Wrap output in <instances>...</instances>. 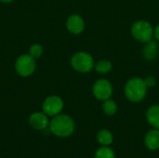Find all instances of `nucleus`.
Returning a JSON list of instances; mask_svg holds the SVG:
<instances>
[{
	"mask_svg": "<svg viewBox=\"0 0 159 158\" xmlns=\"http://www.w3.org/2000/svg\"><path fill=\"white\" fill-rule=\"evenodd\" d=\"M49 131L57 137L67 138L75 131V122L73 118L67 115H55L48 125Z\"/></svg>",
	"mask_w": 159,
	"mask_h": 158,
	"instance_id": "obj_1",
	"label": "nucleus"
},
{
	"mask_svg": "<svg viewBox=\"0 0 159 158\" xmlns=\"http://www.w3.org/2000/svg\"><path fill=\"white\" fill-rule=\"evenodd\" d=\"M147 93V86L143 79L135 77L128 81L125 87V95L131 102H142Z\"/></svg>",
	"mask_w": 159,
	"mask_h": 158,
	"instance_id": "obj_2",
	"label": "nucleus"
},
{
	"mask_svg": "<svg viewBox=\"0 0 159 158\" xmlns=\"http://www.w3.org/2000/svg\"><path fill=\"white\" fill-rule=\"evenodd\" d=\"M154 28L146 20H138L131 26V34L133 37L143 43H147L152 40L154 36Z\"/></svg>",
	"mask_w": 159,
	"mask_h": 158,
	"instance_id": "obj_3",
	"label": "nucleus"
},
{
	"mask_svg": "<svg viewBox=\"0 0 159 158\" xmlns=\"http://www.w3.org/2000/svg\"><path fill=\"white\" fill-rule=\"evenodd\" d=\"M72 67L79 73H89L94 67V60L88 52H77L71 59Z\"/></svg>",
	"mask_w": 159,
	"mask_h": 158,
	"instance_id": "obj_4",
	"label": "nucleus"
},
{
	"mask_svg": "<svg viewBox=\"0 0 159 158\" xmlns=\"http://www.w3.org/2000/svg\"><path fill=\"white\" fill-rule=\"evenodd\" d=\"M36 67L35 59L30 54L20 55L15 62V70L17 74L22 77H28L32 75Z\"/></svg>",
	"mask_w": 159,
	"mask_h": 158,
	"instance_id": "obj_5",
	"label": "nucleus"
},
{
	"mask_svg": "<svg viewBox=\"0 0 159 158\" xmlns=\"http://www.w3.org/2000/svg\"><path fill=\"white\" fill-rule=\"evenodd\" d=\"M62 109L63 102L61 98L55 95L48 97L42 104L43 113H45L48 116H55L59 115Z\"/></svg>",
	"mask_w": 159,
	"mask_h": 158,
	"instance_id": "obj_6",
	"label": "nucleus"
},
{
	"mask_svg": "<svg viewBox=\"0 0 159 158\" xmlns=\"http://www.w3.org/2000/svg\"><path fill=\"white\" fill-rule=\"evenodd\" d=\"M93 94L97 100L100 101H106L110 99V97L113 94V87L111 83L108 80L105 79H100L95 82L93 88H92Z\"/></svg>",
	"mask_w": 159,
	"mask_h": 158,
	"instance_id": "obj_7",
	"label": "nucleus"
},
{
	"mask_svg": "<svg viewBox=\"0 0 159 158\" xmlns=\"http://www.w3.org/2000/svg\"><path fill=\"white\" fill-rule=\"evenodd\" d=\"M29 125L35 130H44L49 125V120L45 113L36 112L30 115Z\"/></svg>",
	"mask_w": 159,
	"mask_h": 158,
	"instance_id": "obj_8",
	"label": "nucleus"
},
{
	"mask_svg": "<svg viewBox=\"0 0 159 158\" xmlns=\"http://www.w3.org/2000/svg\"><path fill=\"white\" fill-rule=\"evenodd\" d=\"M66 27L71 34H79L85 29V21L81 16L77 14H73L68 18L66 21Z\"/></svg>",
	"mask_w": 159,
	"mask_h": 158,
	"instance_id": "obj_9",
	"label": "nucleus"
},
{
	"mask_svg": "<svg viewBox=\"0 0 159 158\" xmlns=\"http://www.w3.org/2000/svg\"><path fill=\"white\" fill-rule=\"evenodd\" d=\"M145 146L151 151H157L159 149V129H152L147 132L144 138Z\"/></svg>",
	"mask_w": 159,
	"mask_h": 158,
	"instance_id": "obj_10",
	"label": "nucleus"
},
{
	"mask_svg": "<svg viewBox=\"0 0 159 158\" xmlns=\"http://www.w3.org/2000/svg\"><path fill=\"white\" fill-rule=\"evenodd\" d=\"M143 57L146 60L148 61L155 60L158 54V44L154 40L147 42L143 49Z\"/></svg>",
	"mask_w": 159,
	"mask_h": 158,
	"instance_id": "obj_11",
	"label": "nucleus"
},
{
	"mask_svg": "<svg viewBox=\"0 0 159 158\" xmlns=\"http://www.w3.org/2000/svg\"><path fill=\"white\" fill-rule=\"evenodd\" d=\"M146 119L153 128L159 129V105H153L147 110Z\"/></svg>",
	"mask_w": 159,
	"mask_h": 158,
	"instance_id": "obj_12",
	"label": "nucleus"
},
{
	"mask_svg": "<svg viewBox=\"0 0 159 158\" xmlns=\"http://www.w3.org/2000/svg\"><path fill=\"white\" fill-rule=\"evenodd\" d=\"M113 134L108 129H102L97 133V142L102 146H109L113 143Z\"/></svg>",
	"mask_w": 159,
	"mask_h": 158,
	"instance_id": "obj_13",
	"label": "nucleus"
},
{
	"mask_svg": "<svg viewBox=\"0 0 159 158\" xmlns=\"http://www.w3.org/2000/svg\"><path fill=\"white\" fill-rule=\"evenodd\" d=\"M102 109L105 115H114L116 111H117V104L114 100L108 99L106 101H104L103 104H102Z\"/></svg>",
	"mask_w": 159,
	"mask_h": 158,
	"instance_id": "obj_14",
	"label": "nucleus"
},
{
	"mask_svg": "<svg viewBox=\"0 0 159 158\" xmlns=\"http://www.w3.org/2000/svg\"><path fill=\"white\" fill-rule=\"evenodd\" d=\"M94 158H116V155L109 146H102L96 151Z\"/></svg>",
	"mask_w": 159,
	"mask_h": 158,
	"instance_id": "obj_15",
	"label": "nucleus"
},
{
	"mask_svg": "<svg viewBox=\"0 0 159 158\" xmlns=\"http://www.w3.org/2000/svg\"><path fill=\"white\" fill-rule=\"evenodd\" d=\"M112 62L107 60H102L98 61L95 65V70L100 74H106L112 69Z\"/></svg>",
	"mask_w": 159,
	"mask_h": 158,
	"instance_id": "obj_16",
	"label": "nucleus"
},
{
	"mask_svg": "<svg viewBox=\"0 0 159 158\" xmlns=\"http://www.w3.org/2000/svg\"><path fill=\"white\" fill-rule=\"evenodd\" d=\"M29 52H30L29 54L33 58L37 59V58H39L42 55V53H43V47H42V46L40 44H34L33 46H31Z\"/></svg>",
	"mask_w": 159,
	"mask_h": 158,
	"instance_id": "obj_17",
	"label": "nucleus"
},
{
	"mask_svg": "<svg viewBox=\"0 0 159 158\" xmlns=\"http://www.w3.org/2000/svg\"><path fill=\"white\" fill-rule=\"evenodd\" d=\"M147 88H152V87H155L156 84H157V79L154 77V76H147L144 80Z\"/></svg>",
	"mask_w": 159,
	"mask_h": 158,
	"instance_id": "obj_18",
	"label": "nucleus"
},
{
	"mask_svg": "<svg viewBox=\"0 0 159 158\" xmlns=\"http://www.w3.org/2000/svg\"><path fill=\"white\" fill-rule=\"evenodd\" d=\"M154 35L156 36L157 40L159 41V25L157 26V28L155 29V32H154Z\"/></svg>",
	"mask_w": 159,
	"mask_h": 158,
	"instance_id": "obj_19",
	"label": "nucleus"
},
{
	"mask_svg": "<svg viewBox=\"0 0 159 158\" xmlns=\"http://www.w3.org/2000/svg\"><path fill=\"white\" fill-rule=\"evenodd\" d=\"M13 1H15V0H0V2H2V3H11Z\"/></svg>",
	"mask_w": 159,
	"mask_h": 158,
	"instance_id": "obj_20",
	"label": "nucleus"
}]
</instances>
